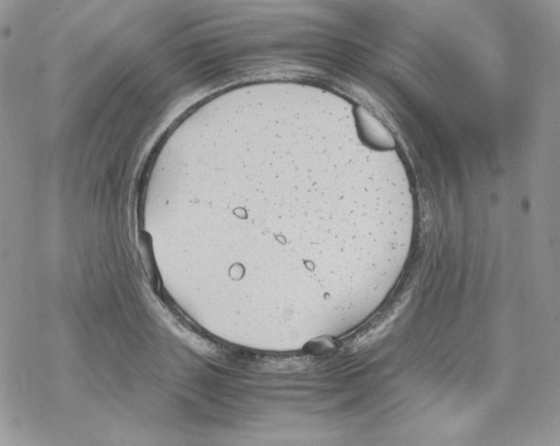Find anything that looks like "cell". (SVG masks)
Segmentation results:
<instances>
[{
  "label": "cell",
  "instance_id": "6da1fadb",
  "mask_svg": "<svg viewBox=\"0 0 560 446\" xmlns=\"http://www.w3.org/2000/svg\"><path fill=\"white\" fill-rule=\"evenodd\" d=\"M360 117L368 139L371 140L372 144L382 147H392L394 144L392 137L378 120L365 111H362Z\"/></svg>",
  "mask_w": 560,
  "mask_h": 446
}]
</instances>
